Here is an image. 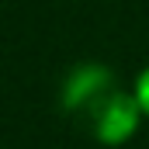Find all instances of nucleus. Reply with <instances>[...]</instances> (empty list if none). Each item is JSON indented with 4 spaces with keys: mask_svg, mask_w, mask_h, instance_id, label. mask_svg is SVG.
Returning <instances> with one entry per match:
<instances>
[{
    "mask_svg": "<svg viewBox=\"0 0 149 149\" xmlns=\"http://www.w3.org/2000/svg\"><path fill=\"white\" fill-rule=\"evenodd\" d=\"M114 87V70L108 63L97 59H83L70 66V73L59 83V108L66 114H90L97 108V101H104Z\"/></svg>",
    "mask_w": 149,
    "mask_h": 149,
    "instance_id": "1",
    "label": "nucleus"
},
{
    "mask_svg": "<svg viewBox=\"0 0 149 149\" xmlns=\"http://www.w3.org/2000/svg\"><path fill=\"white\" fill-rule=\"evenodd\" d=\"M87 118H90L94 139L101 146H125L139 132V125H142L146 114H142V108H139V101H135L132 90H118L114 87L104 101H97V108Z\"/></svg>",
    "mask_w": 149,
    "mask_h": 149,
    "instance_id": "2",
    "label": "nucleus"
},
{
    "mask_svg": "<svg viewBox=\"0 0 149 149\" xmlns=\"http://www.w3.org/2000/svg\"><path fill=\"white\" fill-rule=\"evenodd\" d=\"M132 94H135V101H139L142 114L149 118V66H146L139 76H135V87H132Z\"/></svg>",
    "mask_w": 149,
    "mask_h": 149,
    "instance_id": "3",
    "label": "nucleus"
}]
</instances>
